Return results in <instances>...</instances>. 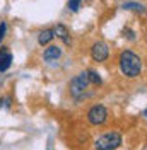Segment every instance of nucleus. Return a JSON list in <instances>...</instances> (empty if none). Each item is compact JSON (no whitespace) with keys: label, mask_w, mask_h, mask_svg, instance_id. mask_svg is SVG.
Returning a JSON list of instances; mask_svg holds the SVG:
<instances>
[{"label":"nucleus","mask_w":147,"mask_h":150,"mask_svg":"<svg viewBox=\"0 0 147 150\" xmlns=\"http://www.w3.org/2000/svg\"><path fill=\"white\" fill-rule=\"evenodd\" d=\"M81 2H82V0H69L67 7H69V10H72V12H77L79 7H81Z\"/></svg>","instance_id":"f8f14e48"},{"label":"nucleus","mask_w":147,"mask_h":150,"mask_svg":"<svg viewBox=\"0 0 147 150\" xmlns=\"http://www.w3.org/2000/svg\"><path fill=\"white\" fill-rule=\"evenodd\" d=\"M108 120V109L103 106V104H96L92 106L91 109L87 111V121L98 126V125H103V123Z\"/></svg>","instance_id":"20e7f679"},{"label":"nucleus","mask_w":147,"mask_h":150,"mask_svg":"<svg viewBox=\"0 0 147 150\" xmlns=\"http://www.w3.org/2000/svg\"><path fill=\"white\" fill-rule=\"evenodd\" d=\"M53 29H45V31H41L39 33V36H38V43L41 45V46H46V45H50V41L53 39Z\"/></svg>","instance_id":"1a4fd4ad"},{"label":"nucleus","mask_w":147,"mask_h":150,"mask_svg":"<svg viewBox=\"0 0 147 150\" xmlns=\"http://www.w3.org/2000/svg\"><path fill=\"white\" fill-rule=\"evenodd\" d=\"M62 56V48L60 46H55V45H51V46H48L45 50V53H43V58H45V62H55Z\"/></svg>","instance_id":"0eeeda50"},{"label":"nucleus","mask_w":147,"mask_h":150,"mask_svg":"<svg viewBox=\"0 0 147 150\" xmlns=\"http://www.w3.org/2000/svg\"><path fill=\"white\" fill-rule=\"evenodd\" d=\"M87 85H89L87 74L82 72V74H79L77 77H74L72 79V82H70V94H72L75 99H79L81 96H84L86 89H87Z\"/></svg>","instance_id":"7ed1b4c3"},{"label":"nucleus","mask_w":147,"mask_h":150,"mask_svg":"<svg viewBox=\"0 0 147 150\" xmlns=\"http://www.w3.org/2000/svg\"><path fill=\"white\" fill-rule=\"evenodd\" d=\"M53 36L60 38V39L64 41L65 45H70V36H69V29H67V26H64V24H56L55 29H53Z\"/></svg>","instance_id":"6e6552de"},{"label":"nucleus","mask_w":147,"mask_h":150,"mask_svg":"<svg viewBox=\"0 0 147 150\" xmlns=\"http://www.w3.org/2000/svg\"><path fill=\"white\" fill-rule=\"evenodd\" d=\"M121 145V135L116 131H111V133H104L101 135L98 140L94 142V147L96 150H115Z\"/></svg>","instance_id":"f03ea898"},{"label":"nucleus","mask_w":147,"mask_h":150,"mask_svg":"<svg viewBox=\"0 0 147 150\" xmlns=\"http://www.w3.org/2000/svg\"><path fill=\"white\" fill-rule=\"evenodd\" d=\"M86 74H87V79H89V84L101 85V77H99V74H98L96 70H87Z\"/></svg>","instance_id":"9b49d317"},{"label":"nucleus","mask_w":147,"mask_h":150,"mask_svg":"<svg viewBox=\"0 0 147 150\" xmlns=\"http://www.w3.org/2000/svg\"><path fill=\"white\" fill-rule=\"evenodd\" d=\"M125 10H133V12H146V7L142 4H137V2H125L121 5Z\"/></svg>","instance_id":"9d476101"},{"label":"nucleus","mask_w":147,"mask_h":150,"mask_svg":"<svg viewBox=\"0 0 147 150\" xmlns=\"http://www.w3.org/2000/svg\"><path fill=\"white\" fill-rule=\"evenodd\" d=\"M5 33H7V24L2 21V22H0V45H2V41H4V38H5Z\"/></svg>","instance_id":"ddd939ff"},{"label":"nucleus","mask_w":147,"mask_h":150,"mask_svg":"<svg viewBox=\"0 0 147 150\" xmlns=\"http://www.w3.org/2000/svg\"><path fill=\"white\" fill-rule=\"evenodd\" d=\"M120 70H121V74L125 75V77H128V79L138 77L140 70H142V60H140V56L135 55L130 50L121 51V55H120Z\"/></svg>","instance_id":"f257e3e1"},{"label":"nucleus","mask_w":147,"mask_h":150,"mask_svg":"<svg viewBox=\"0 0 147 150\" xmlns=\"http://www.w3.org/2000/svg\"><path fill=\"white\" fill-rule=\"evenodd\" d=\"M110 55V48L106 43H103V41H96L94 45L91 46V58L94 62H98V63H101L104 62L106 58Z\"/></svg>","instance_id":"39448f33"},{"label":"nucleus","mask_w":147,"mask_h":150,"mask_svg":"<svg viewBox=\"0 0 147 150\" xmlns=\"http://www.w3.org/2000/svg\"><path fill=\"white\" fill-rule=\"evenodd\" d=\"M12 65V53L9 51V48L2 46L0 50V72H7Z\"/></svg>","instance_id":"423d86ee"},{"label":"nucleus","mask_w":147,"mask_h":150,"mask_svg":"<svg viewBox=\"0 0 147 150\" xmlns=\"http://www.w3.org/2000/svg\"><path fill=\"white\" fill-rule=\"evenodd\" d=\"M144 116H146V118H147V109H146V111H144Z\"/></svg>","instance_id":"4468645a"}]
</instances>
